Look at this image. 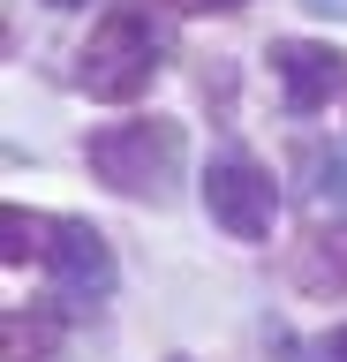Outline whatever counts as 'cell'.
Instances as JSON below:
<instances>
[{"label":"cell","instance_id":"6da1fadb","mask_svg":"<svg viewBox=\"0 0 347 362\" xmlns=\"http://www.w3.org/2000/svg\"><path fill=\"white\" fill-rule=\"evenodd\" d=\"M174 61V23H166V8H151V0H114L106 16H98V30L83 38V53H76V90L83 98H106V106H129V98H143L151 90V76Z\"/></svg>","mask_w":347,"mask_h":362},{"label":"cell","instance_id":"7a4b0ae2","mask_svg":"<svg viewBox=\"0 0 347 362\" xmlns=\"http://www.w3.org/2000/svg\"><path fill=\"white\" fill-rule=\"evenodd\" d=\"M182 158H189V136H182V121H166V113L106 121V129L83 136V166H91L114 197H143V204H166V197H174Z\"/></svg>","mask_w":347,"mask_h":362},{"label":"cell","instance_id":"3957f363","mask_svg":"<svg viewBox=\"0 0 347 362\" xmlns=\"http://www.w3.org/2000/svg\"><path fill=\"white\" fill-rule=\"evenodd\" d=\"M204 211H211V226H227L234 242H264L272 219H279V181L264 174L257 158L219 151L204 166Z\"/></svg>","mask_w":347,"mask_h":362},{"label":"cell","instance_id":"277c9868","mask_svg":"<svg viewBox=\"0 0 347 362\" xmlns=\"http://www.w3.org/2000/svg\"><path fill=\"white\" fill-rule=\"evenodd\" d=\"M272 76H279V98H287V113H317L332 106L347 90V53L340 45H317V38H272Z\"/></svg>","mask_w":347,"mask_h":362},{"label":"cell","instance_id":"5b68a950","mask_svg":"<svg viewBox=\"0 0 347 362\" xmlns=\"http://www.w3.org/2000/svg\"><path fill=\"white\" fill-rule=\"evenodd\" d=\"M46 272L69 302H106L114 294V249L91 219H53V242H46Z\"/></svg>","mask_w":347,"mask_h":362},{"label":"cell","instance_id":"8992f818","mask_svg":"<svg viewBox=\"0 0 347 362\" xmlns=\"http://www.w3.org/2000/svg\"><path fill=\"white\" fill-rule=\"evenodd\" d=\"M46 242H53V219H38V211H23V204H8L0 211V264H46Z\"/></svg>","mask_w":347,"mask_h":362},{"label":"cell","instance_id":"52a82bcc","mask_svg":"<svg viewBox=\"0 0 347 362\" xmlns=\"http://www.w3.org/2000/svg\"><path fill=\"white\" fill-rule=\"evenodd\" d=\"M53 339H61V317H23V310H8V362L53 355Z\"/></svg>","mask_w":347,"mask_h":362},{"label":"cell","instance_id":"ba28073f","mask_svg":"<svg viewBox=\"0 0 347 362\" xmlns=\"http://www.w3.org/2000/svg\"><path fill=\"white\" fill-rule=\"evenodd\" d=\"M310 174H317V181H310V197H317L324 211H332V204L347 211V151H310Z\"/></svg>","mask_w":347,"mask_h":362},{"label":"cell","instance_id":"9c48e42d","mask_svg":"<svg viewBox=\"0 0 347 362\" xmlns=\"http://www.w3.org/2000/svg\"><path fill=\"white\" fill-rule=\"evenodd\" d=\"M295 362H347V325L340 332H317V339H279Z\"/></svg>","mask_w":347,"mask_h":362},{"label":"cell","instance_id":"30bf717a","mask_svg":"<svg viewBox=\"0 0 347 362\" xmlns=\"http://www.w3.org/2000/svg\"><path fill=\"white\" fill-rule=\"evenodd\" d=\"M174 8H182V16H234L242 0H174Z\"/></svg>","mask_w":347,"mask_h":362},{"label":"cell","instance_id":"8fae6325","mask_svg":"<svg viewBox=\"0 0 347 362\" xmlns=\"http://www.w3.org/2000/svg\"><path fill=\"white\" fill-rule=\"evenodd\" d=\"M302 8H317V16H347V0H302Z\"/></svg>","mask_w":347,"mask_h":362},{"label":"cell","instance_id":"7c38bea8","mask_svg":"<svg viewBox=\"0 0 347 362\" xmlns=\"http://www.w3.org/2000/svg\"><path fill=\"white\" fill-rule=\"evenodd\" d=\"M46 8H91V0H46Z\"/></svg>","mask_w":347,"mask_h":362},{"label":"cell","instance_id":"4fadbf2b","mask_svg":"<svg viewBox=\"0 0 347 362\" xmlns=\"http://www.w3.org/2000/svg\"><path fill=\"white\" fill-rule=\"evenodd\" d=\"M174 362H189V355H174Z\"/></svg>","mask_w":347,"mask_h":362}]
</instances>
